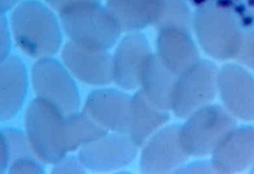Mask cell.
<instances>
[{
  "label": "cell",
  "mask_w": 254,
  "mask_h": 174,
  "mask_svg": "<svg viewBox=\"0 0 254 174\" xmlns=\"http://www.w3.org/2000/svg\"><path fill=\"white\" fill-rule=\"evenodd\" d=\"M13 28L20 46L32 55L52 53L56 50L59 43L58 26L51 20H18Z\"/></svg>",
  "instance_id": "7"
},
{
  "label": "cell",
  "mask_w": 254,
  "mask_h": 174,
  "mask_svg": "<svg viewBox=\"0 0 254 174\" xmlns=\"http://www.w3.org/2000/svg\"><path fill=\"white\" fill-rule=\"evenodd\" d=\"M247 2L249 6L254 7V0H247Z\"/></svg>",
  "instance_id": "15"
},
{
  "label": "cell",
  "mask_w": 254,
  "mask_h": 174,
  "mask_svg": "<svg viewBox=\"0 0 254 174\" xmlns=\"http://www.w3.org/2000/svg\"><path fill=\"white\" fill-rule=\"evenodd\" d=\"M237 56L243 63L254 68V32L243 36L241 48Z\"/></svg>",
  "instance_id": "12"
},
{
  "label": "cell",
  "mask_w": 254,
  "mask_h": 174,
  "mask_svg": "<svg viewBox=\"0 0 254 174\" xmlns=\"http://www.w3.org/2000/svg\"><path fill=\"white\" fill-rule=\"evenodd\" d=\"M235 12L239 15H243L246 10V7L244 4H240L234 8Z\"/></svg>",
  "instance_id": "14"
},
{
  "label": "cell",
  "mask_w": 254,
  "mask_h": 174,
  "mask_svg": "<svg viewBox=\"0 0 254 174\" xmlns=\"http://www.w3.org/2000/svg\"><path fill=\"white\" fill-rule=\"evenodd\" d=\"M180 128L170 126L152 137L142 153V171L147 173L165 172L186 160L188 155L181 144Z\"/></svg>",
  "instance_id": "4"
},
{
  "label": "cell",
  "mask_w": 254,
  "mask_h": 174,
  "mask_svg": "<svg viewBox=\"0 0 254 174\" xmlns=\"http://www.w3.org/2000/svg\"><path fill=\"white\" fill-rule=\"evenodd\" d=\"M160 40V61L174 75L182 74L194 64L196 53L184 34L169 32Z\"/></svg>",
  "instance_id": "11"
},
{
  "label": "cell",
  "mask_w": 254,
  "mask_h": 174,
  "mask_svg": "<svg viewBox=\"0 0 254 174\" xmlns=\"http://www.w3.org/2000/svg\"><path fill=\"white\" fill-rule=\"evenodd\" d=\"M222 98L232 113L245 120L254 119V80L240 67L229 65L218 76Z\"/></svg>",
  "instance_id": "5"
},
{
  "label": "cell",
  "mask_w": 254,
  "mask_h": 174,
  "mask_svg": "<svg viewBox=\"0 0 254 174\" xmlns=\"http://www.w3.org/2000/svg\"><path fill=\"white\" fill-rule=\"evenodd\" d=\"M214 15L197 25L203 47L217 58L226 59L237 56L243 40L238 24L227 12L219 11Z\"/></svg>",
  "instance_id": "3"
},
{
  "label": "cell",
  "mask_w": 254,
  "mask_h": 174,
  "mask_svg": "<svg viewBox=\"0 0 254 174\" xmlns=\"http://www.w3.org/2000/svg\"><path fill=\"white\" fill-rule=\"evenodd\" d=\"M254 159V129L250 127L232 130L213 150V167L221 172L243 170Z\"/></svg>",
  "instance_id": "6"
},
{
  "label": "cell",
  "mask_w": 254,
  "mask_h": 174,
  "mask_svg": "<svg viewBox=\"0 0 254 174\" xmlns=\"http://www.w3.org/2000/svg\"><path fill=\"white\" fill-rule=\"evenodd\" d=\"M160 60L148 58L143 70L141 83L145 95L157 108L166 110L172 108L177 82Z\"/></svg>",
  "instance_id": "10"
},
{
  "label": "cell",
  "mask_w": 254,
  "mask_h": 174,
  "mask_svg": "<svg viewBox=\"0 0 254 174\" xmlns=\"http://www.w3.org/2000/svg\"><path fill=\"white\" fill-rule=\"evenodd\" d=\"M131 116L129 131L137 146L142 145L169 119L168 114L155 106L142 91L132 99Z\"/></svg>",
  "instance_id": "9"
},
{
  "label": "cell",
  "mask_w": 254,
  "mask_h": 174,
  "mask_svg": "<svg viewBox=\"0 0 254 174\" xmlns=\"http://www.w3.org/2000/svg\"><path fill=\"white\" fill-rule=\"evenodd\" d=\"M233 118L217 106H205L192 114L180 128V140L188 155L200 156L213 151L232 130Z\"/></svg>",
  "instance_id": "1"
},
{
  "label": "cell",
  "mask_w": 254,
  "mask_h": 174,
  "mask_svg": "<svg viewBox=\"0 0 254 174\" xmlns=\"http://www.w3.org/2000/svg\"><path fill=\"white\" fill-rule=\"evenodd\" d=\"M133 38L121 46L116 55L114 75L118 83L124 88L133 89L141 83L148 56L146 45L140 39Z\"/></svg>",
  "instance_id": "8"
},
{
  "label": "cell",
  "mask_w": 254,
  "mask_h": 174,
  "mask_svg": "<svg viewBox=\"0 0 254 174\" xmlns=\"http://www.w3.org/2000/svg\"><path fill=\"white\" fill-rule=\"evenodd\" d=\"M218 77L215 67L203 61L194 64L177 80L172 108L176 115L185 117L212 100Z\"/></svg>",
  "instance_id": "2"
},
{
  "label": "cell",
  "mask_w": 254,
  "mask_h": 174,
  "mask_svg": "<svg viewBox=\"0 0 254 174\" xmlns=\"http://www.w3.org/2000/svg\"><path fill=\"white\" fill-rule=\"evenodd\" d=\"M233 4V0H217L216 4L221 8L231 7Z\"/></svg>",
  "instance_id": "13"
}]
</instances>
